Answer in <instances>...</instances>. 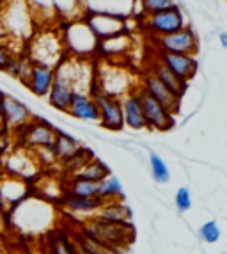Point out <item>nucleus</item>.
<instances>
[{"instance_id": "f257e3e1", "label": "nucleus", "mask_w": 227, "mask_h": 254, "mask_svg": "<svg viewBox=\"0 0 227 254\" xmlns=\"http://www.w3.org/2000/svg\"><path fill=\"white\" fill-rule=\"evenodd\" d=\"M60 38H62L66 55L69 57L91 59L96 55L100 39L96 38V34L91 30L84 18H76V20H69L67 23H64L62 30H60Z\"/></svg>"}, {"instance_id": "f03ea898", "label": "nucleus", "mask_w": 227, "mask_h": 254, "mask_svg": "<svg viewBox=\"0 0 227 254\" xmlns=\"http://www.w3.org/2000/svg\"><path fill=\"white\" fill-rule=\"evenodd\" d=\"M27 55L32 63L47 64L55 68L60 61L66 57V50H64L62 38H60V30L45 29L41 32H34L30 36V43L27 47Z\"/></svg>"}, {"instance_id": "7ed1b4c3", "label": "nucleus", "mask_w": 227, "mask_h": 254, "mask_svg": "<svg viewBox=\"0 0 227 254\" xmlns=\"http://www.w3.org/2000/svg\"><path fill=\"white\" fill-rule=\"evenodd\" d=\"M34 13L29 0H9L2 11L0 25L11 38L27 41L34 34Z\"/></svg>"}, {"instance_id": "20e7f679", "label": "nucleus", "mask_w": 227, "mask_h": 254, "mask_svg": "<svg viewBox=\"0 0 227 254\" xmlns=\"http://www.w3.org/2000/svg\"><path fill=\"white\" fill-rule=\"evenodd\" d=\"M130 85V73L126 69H122L117 64L109 63V61H103L94 73V82L91 89H98L107 96L119 98L131 93Z\"/></svg>"}, {"instance_id": "39448f33", "label": "nucleus", "mask_w": 227, "mask_h": 254, "mask_svg": "<svg viewBox=\"0 0 227 254\" xmlns=\"http://www.w3.org/2000/svg\"><path fill=\"white\" fill-rule=\"evenodd\" d=\"M16 131L20 133L21 144L30 151H38V149H52L57 128H54L43 119L32 118L29 123L18 128Z\"/></svg>"}, {"instance_id": "423d86ee", "label": "nucleus", "mask_w": 227, "mask_h": 254, "mask_svg": "<svg viewBox=\"0 0 227 254\" xmlns=\"http://www.w3.org/2000/svg\"><path fill=\"white\" fill-rule=\"evenodd\" d=\"M142 25L155 38H160V36L172 34L176 30L183 29L185 27V14H183V11L176 4H172L170 7L164 9V11L147 14L144 18Z\"/></svg>"}, {"instance_id": "0eeeda50", "label": "nucleus", "mask_w": 227, "mask_h": 254, "mask_svg": "<svg viewBox=\"0 0 227 254\" xmlns=\"http://www.w3.org/2000/svg\"><path fill=\"white\" fill-rule=\"evenodd\" d=\"M135 94H137V100H139L140 109H142L144 119H146V128L165 131L174 127L172 114L164 105H160V103L156 102L155 98L149 96L142 87H135Z\"/></svg>"}, {"instance_id": "6e6552de", "label": "nucleus", "mask_w": 227, "mask_h": 254, "mask_svg": "<svg viewBox=\"0 0 227 254\" xmlns=\"http://www.w3.org/2000/svg\"><path fill=\"white\" fill-rule=\"evenodd\" d=\"M89 94L93 96L100 109V125L107 130H122L124 128V118H122V105L119 98L107 96L98 89H91Z\"/></svg>"}, {"instance_id": "1a4fd4ad", "label": "nucleus", "mask_w": 227, "mask_h": 254, "mask_svg": "<svg viewBox=\"0 0 227 254\" xmlns=\"http://www.w3.org/2000/svg\"><path fill=\"white\" fill-rule=\"evenodd\" d=\"M155 39L158 50L177 52V54H188V55H195L199 50L197 34H195L194 29H190L186 25L183 29L172 32V34L160 36V38H155Z\"/></svg>"}, {"instance_id": "9d476101", "label": "nucleus", "mask_w": 227, "mask_h": 254, "mask_svg": "<svg viewBox=\"0 0 227 254\" xmlns=\"http://www.w3.org/2000/svg\"><path fill=\"white\" fill-rule=\"evenodd\" d=\"M158 61L165 64L172 73H176L179 78L185 82H190L197 75L199 63L195 59V55L188 54H177V52H165L158 50Z\"/></svg>"}, {"instance_id": "9b49d317", "label": "nucleus", "mask_w": 227, "mask_h": 254, "mask_svg": "<svg viewBox=\"0 0 227 254\" xmlns=\"http://www.w3.org/2000/svg\"><path fill=\"white\" fill-rule=\"evenodd\" d=\"M84 20L87 21V25L91 27L98 39H105L110 36L126 32V18L103 13H84Z\"/></svg>"}, {"instance_id": "f8f14e48", "label": "nucleus", "mask_w": 227, "mask_h": 254, "mask_svg": "<svg viewBox=\"0 0 227 254\" xmlns=\"http://www.w3.org/2000/svg\"><path fill=\"white\" fill-rule=\"evenodd\" d=\"M124 222H107V220H96L87 226V235L98 244L107 246H122L126 244V231L122 229Z\"/></svg>"}, {"instance_id": "ddd939ff", "label": "nucleus", "mask_w": 227, "mask_h": 254, "mask_svg": "<svg viewBox=\"0 0 227 254\" xmlns=\"http://www.w3.org/2000/svg\"><path fill=\"white\" fill-rule=\"evenodd\" d=\"M140 87H142L151 98H155L160 105H164L170 114H177V112H179L181 98L174 96L151 71H146L142 75V85H140Z\"/></svg>"}, {"instance_id": "4468645a", "label": "nucleus", "mask_w": 227, "mask_h": 254, "mask_svg": "<svg viewBox=\"0 0 227 254\" xmlns=\"http://www.w3.org/2000/svg\"><path fill=\"white\" fill-rule=\"evenodd\" d=\"M73 93H75V85L73 82L60 71L59 68H55V76L52 82L50 93H48V103L54 107L55 110L60 112H67L69 103H71Z\"/></svg>"}, {"instance_id": "2eb2a0df", "label": "nucleus", "mask_w": 227, "mask_h": 254, "mask_svg": "<svg viewBox=\"0 0 227 254\" xmlns=\"http://www.w3.org/2000/svg\"><path fill=\"white\" fill-rule=\"evenodd\" d=\"M32 112L23 102H20L18 98L5 94L4 96V109H2V119H4L5 128L11 130H18L23 125H27L32 119Z\"/></svg>"}, {"instance_id": "dca6fc26", "label": "nucleus", "mask_w": 227, "mask_h": 254, "mask_svg": "<svg viewBox=\"0 0 227 254\" xmlns=\"http://www.w3.org/2000/svg\"><path fill=\"white\" fill-rule=\"evenodd\" d=\"M55 76V68L47 66V64L32 63L30 68V75L27 78L25 85L29 87V91L38 98H47L50 93L52 82Z\"/></svg>"}, {"instance_id": "f3484780", "label": "nucleus", "mask_w": 227, "mask_h": 254, "mask_svg": "<svg viewBox=\"0 0 227 254\" xmlns=\"http://www.w3.org/2000/svg\"><path fill=\"white\" fill-rule=\"evenodd\" d=\"M135 0H82L84 13H103L126 18L131 14Z\"/></svg>"}, {"instance_id": "a211bd4d", "label": "nucleus", "mask_w": 227, "mask_h": 254, "mask_svg": "<svg viewBox=\"0 0 227 254\" xmlns=\"http://www.w3.org/2000/svg\"><path fill=\"white\" fill-rule=\"evenodd\" d=\"M130 47H131V38L126 34V32H121V34L100 39V41H98L96 55H100L103 61L114 63V59L126 55V52L130 50Z\"/></svg>"}, {"instance_id": "6ab92c4d", "label": "nucleus", "mask_w": 227, "mask_h": 254, "mask_svg": "<svg viewBox=\"0 0 227 254\" xmlns=\"http://www.w3.org/2000/svg\"><path fill=\"white\" fill-rule=\"evenodd\" d=\"M67 114L82 121H100V109L89 93L75 91L67 109Z\"/></svg>"}, {"instance_id": "aec40b11", "label": "nucleus", "mask_w": 227, "mask_h": 254, "mask_svg": "<svg viewBox=\"0 0 227 254\" xmlns=\"http://www.w3.org/2000/svg\"><path fill=\"white\" fill-rule=\"evenodd\" d=\"M36 164H38V157H34V151H16L13 155H9L7 162H5V169L11 176L25 180L38 173V165Z\"/></svg>"}, {"instance_id": "412c9836", "label": "nucleus", "mask_w": 227, "mask_h": 254, "mask_svg": "<svg viewBox=\"0 0 227 254\" xmlns=\"http://www.w3.org/2000/svg\"><path fill=\"white\" fill-rule=\"evenodd\" d=\"M147 71H151L153 75L158 78V80L162 82V84L167 87L170 93L174 94V96L177 98H183V94L186 93V87H188V82H185L183 78H179V76L176 75V73H172L170 69L165 66V64H162L160 61L156 59L151 63V66H149V69Z\"/></svg>"}, {"instance_id": "4be33fe9", "label": "nucleus", "mask_w": 227, "mask_h": 254, "mask_svg": "<svg viewBox=\"0 0 227 254\" xmlns=\"http://www.w3.org/2000/svg\"><path fill=\"white\" fill-rule=\"evenodd\" d=\"M121 105H122L124 127L131 128V130H142V128H146V119H144L142 109H140V103L137 100L135 89L122 96Z\"/></svg>"}, {"instance_id": "5701e85b", "label": "nucleus", "mask_w": 227, "mask_h": 254, "mask_svg": "<svg viewBox=\"0 0 227 254\" xmlns=\"http://www.w3.org/2000/svg\"><path fill=\"white\" fill-rule=\"evenodd\" d=\"M29 194L27 190L25 180L16 178V176H5L0 180V203L7 204H18L20 201H23Z\"/></svg>"}, {"instance_id": "b1692460", "label": "nucleus", "mask_w": 227, "mask_h": 254, "mask_svg": "<svg viewBox=\"0 0 227 254\" xmlns=\"http://www.w3.org/2000/svg\"><path fill=\"white\" fill-rule=\"evenodd\" d=\"M80 148H82V144L75 139V137H71L69 133H66V131L57 130L54 146H52V151H54L55 158H60V160L64 162L69 157H73Z\"/></svg>"}, {"instance_id": "393cba45", "label": "nucleus", "mask_w": 227, "mask_h": 254, "mask_svg": "<svg viewBox=\"0 0 227 254\" xmlns=\"http://www.w3.org/2000/svg\"><path fill=\"white\" fill-rule=\"evenodd\" d=\"M30 68H32V61L29 59V55L18 54L11 57V61H9V64L5 66L4 71L9 76H13V78H16V80H20L21 84L25 85L27 78L30 75Z\"/></svg>"}, {"instance_id": "a878e982", "label": "nucleus", "mask_w": 227, "mask_h": 254, "mask_svg": "<svg viewBox=\"0 0 227 254\" xmlns=\"http://www.w3.org/2000/svg\"><path fill=\"white\" fill-rule=\"evenodd\" d=\"M62 203L66 208L73 210V212H93L96 208L103 204L101 197H82V195H75L66 192L62 197Z\"/></svg>"}, {"instance_id": "bb28decb", "label": "nucleus", "mask_w": 227, "mask_h": 254, "mask_svg": "<svg viewBox=\"0 0 227 254\" xmlns=\"http://www.w3.org/2000/svg\"><path fill=\"white\" fill-rule=\"evenodd\" d=\"M98 190H100V182H91V180L71 176V180L67 182L66 192L75 195H82V197H100Z\"/></svg>"}, {"instance_id": "cd10ccee", "label": "nucleus", "mask_w": 227, "mask_h": 254, "mask_svg": "<svg viewBox=\"0 0 227 254\" xmlns=\"http://www.w3.org/2000/svg\"><path fill=\"white\" fill-rule=\"evenodd\" d=\"M109 167L105 164H101L100 160L96 158H91L87 164L82 167V169L76 171L73 176L76 178H84V180H91V182H101V180H105L109 176Z\"/></svg>"}, {"instance_id": "c85d7f7f", "label": "nucleus", "mask_w": 227, "mask_h": 254, "mask_svg": "<svg viewBox=\"0 0 227 254\" xmlns=\"http://www.w3.org/2000/svg\"><path fill=\"white\" fill-rule=\"evenodd\" d=\"M13 39L14 38H11L4 30V27L0 25V71H4L13 55L21 54V50H16V48L13 47V43H11Z\"/></svg>"}, {"instance_id": "c756f323", "label": "nucleus", "mask_w": 227, "mask_h": 254, "mask_svg": "<svg viewBox=\"0 0 227 254\" xmlns=\"http://www.w3.org/2000/svg\"><path fill=\"white\" fill-rule=\"evenodd\" d=\"M55 11L64 18H69V20H76L78 14H84V5H82V0H52Z\"/></svg>"}, {"instance_id": "7c9ffc66", "label": "nucleus", "mask_w": 227, "mask_h": 254, "mask_svg": "<svg viewBox=\"0 0 227 254\" xmlns=\"http://www.w3.org/2000/svg\"><path fill=\"white\" fill-rule=\"evenodd\" d=\"M48 247L52 254H76L75 247L62 233H54L48 237Z\"/></svg>"}, {"instance_id": "2f4dec72", "label": "nucleus", "mask_w": 227, "mask_h": 254, "mask_svg": "<svg viewBox=\"0 0 227 254\" xmlns=\"http://www.w3.org/2000/svg\"><path fill=\"white\" fill-rule=\"evenodd\" d=\"M149 164H151V174L156 183H167L170 180V173L169 167L165 165V162L162 160L155 151L149 155Z\"/></svg>"}, {"instance_id": "473e14b6", "label": "nucleus", "mask_w": 227, "mask_h": 254, "mask_svg": "<svg viewBox=\"0 0 227 254\" xmlns=\"http://www.w3.org/2000/svg\"><path fill=\"white\" fill-rule=\"evenodd\" d=\"M98 195H100L103 201H105L107 197H117V195H122V187H121V183H119V180L110 176V174L105 180H101Z\"/></svg>"}, {"instance_id": "72a5a7b5", "label": "nucleus", "mask_w": 227, "mask_h": 254, "mask_svg": "<svg viewBox=\"0 0 227 254\" xmlns=\"http://www.w3.org/2000/svg\"><path fill=\"white\" fill-rule=\"evenodd\" d=\"M100 217L101 220H107V222H124L130 217V210L121 206V204H110V206L101 210Z\"/></svg>"}, {"instance_id": "f704fd0d", "label": "nucleus", "mask_w": 227, "mask_h": 254, "mask_svg": "<svg viewBox=\"0 0 227 254\" xmlns=\"http://www.w3.org/2000/svg\"><path fill=\"white\" fill-rule=\"evenodd\" d=\"M142 9L144 16L153 13H158V11H164V9L170 7L174 4V0H137Z\"/></svg>"}, {"instance_id": "c9c22d12", "label": "nucleus", "mask_w": 227, "mask_h": 254, "mask_svg": "<svg viewBox=\"0 0 227 254\" xmlns=\"http://www.w3.org/2000/svg\"><path fill=\"white\" fill-rule=\"evenodd\" d=\"M199 237L206 242V244H215V242H219V238H220L219 224H217L215 220L204 222V224L201 226V229H199Z\"/></svg>"}, {"instance_id": "e433bc0d", "label": "nucleus", "mask_w": 227, "mask_h": 254, "mask_svg": "<svg viewBox=\"0 0 227 254\" xmlns=\"http://www.w3.org/2000/svg\"><path fill=\"white\" fill-rule=\"evenodd\" d=\"M176 208L177 212L185 213L192 208V197H190V190L186 187H181L176 192Z\"/></svg>"}, {"instance_id": "4c0bfd02", "label": "nucleus", "mask_w": 227, "mask_h": 254, "mask_svg": "<svg viewBox=\"0 0 227 254\" xmlns=\"http://www.w3.org/2000/svg\"><path fill=\"white\" fill-rule=\"evenodd\" d=\"M220 45L227 50V32H222V34H220Z\"/></svg>"}, {"instance_id": "58836bf2", "label": "nucleus", "mask_w": 227, "mask_h": 254, "mask_svg": "<svg viewBox=\"0 0 227 254\" xmlns=\"http://www.w3.org/2000/svg\"><path fill=\"white\" fill-rule=\"evenodd\" d=\"M4 96H5V93L0 91V116H2V109H4Z\"/></svg>"}, {"instance_id": "ea45409f", "label": "nucleus", "mask_w": 227, "mask_h": 254, "mask_svg": "<svg viewBox=\"0 0 227 254\" xmlns=\"http://www.w3.org/2000/svg\"><path fill=\"white\" fill-rule=\"evenodd\" d=\"M5 130H7V128H5L4 119H2V116H0V133H2V131H5Z\"/></svg>"}]
</instances>
